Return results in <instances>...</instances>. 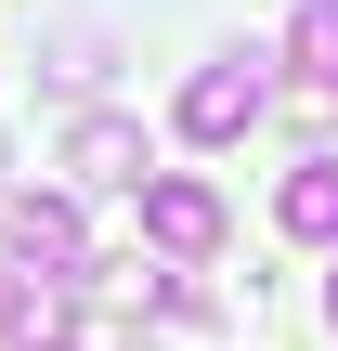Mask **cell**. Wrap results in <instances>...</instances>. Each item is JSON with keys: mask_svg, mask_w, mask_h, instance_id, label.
<instances>
[{"mask_svg": "<svg viewBox=\"0 0 338 351\" xmlns=\"http://www.w3.org/2000/svg\"><path fill=\"white\" fill-rule=\"evenodd\" d=\"M143 234H156L169 261H208V247H221V195H208V182H143Z\"/></svg>", "mask_w": 338, "mask_h": 351, "instance_id": "obj_4", "label": "cell"}, {"mask_svg": "<svg viewBox=\"0 0 338 351\" xmlns=\"http://www.w3.org/2000/svg\"><path fill=\"white\" fill-rule=\"evenodd\" d=\"M274 221H287V234H313V247H338V156H300V169H287Z\"/></svg>", "mask_w": 338, "mask_h": 351, "instance_id": "obj_5", "label": "cell"}, {"mask_svg": "<svg viewBox=\"0 0 338 351\" xmlns=\"http://www.w3.org/2000/svg\"><path fill=\"white\" fill-rule=\"evenodd\" d=\"M65 169H78L91 195H143V130H130V117H78V130H65Z\"/></svg>", "mask_w": 338, "mask_h": 351, "instance_id": "obj_3", "label": "cell"}, {"mask_svg": "<svg viewBox=\"0 0 338 351\" xmlns=\"http://www.w3.org/2000/svg\"><path fill=\"white\" fill-rule=\"evenodd\" d=\"M0 247H13V261H52V274H91V247H78V208H65V195H0Z\"/></svg>", "mask_w": 338, "mask_h": 351, "instance_id": "obj_2", "label": "cell"}, {"mask_svg": "<svg viewBox=\"0 0 338 351\" xmlns=\"http://www.w3.org/2000/svg\"><path fill=\"white\" fill-rule=\"evenodd\" d=\"M326 313H338V274H326Z\"/></svg>", "mask_w": 338, "mask_h": 351, "instance_id": "obj_9", "label": "cell"}, {"mask_svg": "<svg viewBox=\"0 0 338 351\" xmlns=\"http://www.w3.org/2000/svg\"><path fill=\"white\" fill-rule=\"evenodd\" d=\"M287 52H300V78L338 91V0H300V13H287Z\"/></svg>", "mask_w": 338, "mask_h": 351, "instance_id": "obj_6", "label": "cell"}, {"mask_svg": "<svg viewBox=\"0 0 338 351\" xmlns=\"http://www.w3.org/2000/svg\"><path fill=\"white\" fill-rule=\"evenodd\" d=\"M261 104H274L261 52H221V65H195V78H182V143H234Z\"/></svg>", "mask_w": 338, "mask_h": 351, "instance_id": "obj_1", "label": "cell"}, {"mask_svg": "<svg viewBox=\"0 0 338 351\" xmlns=\"http://www.w3.org/2000/svg\"><path fill=\"white\" fill-rule=\"evenodd\" d=\"M104 65H117V52H104V26H65V39H52V78H65V91H91Z\"/></svg>", "mask_w": 338, "mask_h": 351, "instance_id": "obj_7", "label": "cell"}, {"mask_svg": "<svg viewBox=\"0 0 338 351\" xmlns=\"http://www.w3.org/2000/svg\"><path fill=\"white\" fill-rule=\"evenodd\" d=\"M0 339H26V274H0Z\"/></svg>", "mask_w": 338, "mask_h": 351, "instance_id": "obj_8", "label": "cell"}]
</instances>
